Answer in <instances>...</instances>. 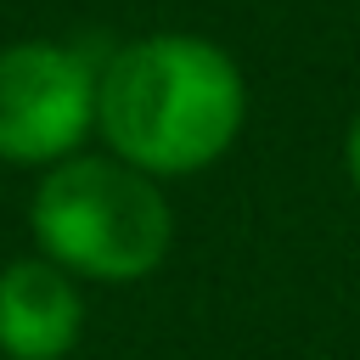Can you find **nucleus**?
Wrapping results in <instances>:
<instances>
[{"label": "nucleus", "mask_w": 360, "mask_h": 360, "mask_svg": "<svg viewBox=\"0 0 360 360\" xmlns=\"http://www.w3.org/2000/svg\"><path fill=\"white\" fill-rule=\"evenodd\" d=\"M248 118L242 68L202 34H146L118 45L96 79V129L107 152L152 180L219 163Z\"/></svg>", "instance_id": "nucleus-1"}, {"label": "nucleus", "mask_w": 360, "mask_h": 360, "mask_svg": "<svg viewBox=\"0 0 360 360\" xmlns=\"http://www.w3.org/2000/svg\"><path fill=\"white\" fill-rule=\"evenodd\" d=\"M28 236L39 259L73 281H141L174 248V208L163 186L112 152H73L39 174L28 197Z\"/></svg>", "instance_id": "nucleus-2"}, {"label": "nucleus", "mask_w": 360, "mask_h": 360, "mask_svg": "<svg viewBox=\"0 0 360 360\" xmlns=\"http://www.w3.org/2000/svg\"><path fill=\"white\" fill-rule=\"evenodd\" d=\"M101 68L56 39H17L0 51V163L56 169L96 129Z\"/></svg>", "instance_id": "nucleus-3"}, {"label": "nucleus", "mask_w": 360, "mask_h": 360, "mask_svg": "<svg viewBox=\"0 0 360 360\" xmlns=\"http://www.w3.org/2000/svg\"><path fill=\"white\" fill-rule=\"evenodd\" d=\"M90 304L68 270L28 253L0 270V360H68L84 338Z\"/></svg>", "instance_id": "nucleus-4"}, {"label": "nucleus", "mask_w": 360, "mask_h": 360, "mask_svg": "<svg viewBox=\"0 0 360 360\" xmlns=\"http://www.w3.org/2000/svg\"><path fill=\"white\" fill-rule=\"evenodd\" d=\"M343 169H349V180L360 191V112L349 118V135H343Z\"/></svg>", "instance_id": "nucleus-5"}]
</instances>
